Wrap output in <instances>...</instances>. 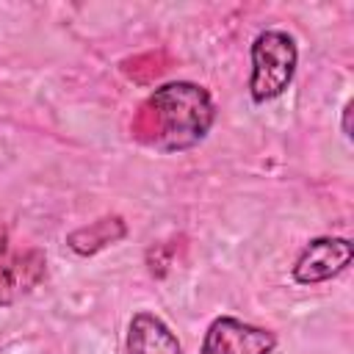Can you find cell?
<instances>
[{
    "mask_svg": "<svg viewBox=\"0 0 354 354\" xmlns=\"http://www.w3.org/2000/svg\"><path fill=\"white\" fill-rule=\"evenodd\" d=\"M116 224H122V218H100V221H94L91 227H86V230H77V232H72L69 238H75V241H88L77 254H91V252H97V249H102V246H108V243H113V241H119L122 235H124V230H113L111 232V227H116Z\"/></svg>",
    "mask_w": 354,
    "mask_h": 354,
    "instance_id": "cell-7",
    "label": "cell"
},
{
    "mask_svg": "<svg viewBox=\"0 0 354 354\" xmlns=\"http://www.w3.org/2000/svg\"><path fill=\"white\" fill-rule=\"evenodd\" d=\"M354 246L348 238H313L293 263V279L299 285H318L351 266Z\"/></svg>",
    "mask_w": 354,
    "mask_h": 354,
    "instance_id": "cell-3",
    "label": "cell"
},
{
    "mask_svg": "<svg viewBox=\"0 0 354 354\" xmlns=\"http://www.w3.org/2000/svg\"><path fill=\"white\" fill-rule=\"evenodd\" d=\"M47 271V260L39 249L17 252L8 241H0V304H14L30 293Z\"/></svg>",
    "mask_w": 354,
    "mask_h": 354,
    "instance_id": "cell-5",
    "label": "cell"
},
{
    "mask_svg": "<svg viewBox=\"0 0 354 354\" xmlns=\"http://www.w3.org/2000/svg\"><path fill=\"white\" fill-rule=\"evenodd\" d=\"M296 41L285 30H263L252 41V77L249 94L254 102H268L279 97L296 72Z\"/></svg>",
    "mask_w": 354,
    "mask_h": 354,
    "instance_id": "cell-2",
    "label": "cell"
},
{
    "mask_svg": "<svg viewBox=\"0 0 354 354\" xmlns=\"http://www.w3.org/2000/svg\"><path fill=\"white\" fill-rule=\"evenodd\" d=\"M343 136L351 138V102H346L343 108Z\"/></svg>",
    "mask_w": 354,
    "mask_h": 354,
    "instance_id": "cell-8",
    "label": "cell"
},
{
    "mask_svg": "<svg viewBox=\"0 0 354 354\" xmlns=\"http://www.w3.org/2000/svg\"><path fill=\"white\" fill-rule=\"evenodd\" d=\"M127 354H183V346L158 315L136 313L127 326Z\"/></svg>",
    "mask_w": 354,
    "mask_h": 354,
    "instance_id": "cell-6",
    "label": "cell"
},
{
    "mask_svg": "<svg viewBox=\"0 0 354 354\" xmlns=\"http://www.w3.org/2000/svg\"><path fill=\"white\" fill-rule=\"evenodd\" d=\"M277 335L260 326H252L241 318L221 315L216 318L202 340V354H271Z\"/></svg>",
    "mask_w": 354,
    "mask_h": 354,
    "instance_id": "cell-4",
    "label": "cell"
},
{
    "mask_svg": "<svg viewBox=\"0 0 354 354\" xmlns=\"http://www.w3.org/2000/svg\"><path fill=\"white\" fill-rule=\"evenodd\" d=\"M216 119L210 94L188 80H174L155 94L141 108V138L160 152H180L196 147Z\"/></svg>",
    "mask_w": 354,
    "mask_h": 354,
    "instance_id": "cell-1",
    "label": "cell"
}]
</instances>
